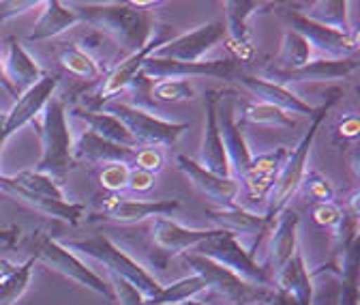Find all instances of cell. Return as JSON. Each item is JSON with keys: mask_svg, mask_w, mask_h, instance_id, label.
<instances>
[{"mask_svg": "<svg viewBox=\"0 0 360 305\" xmlns=\"http://www.w3.org/2000/svg\"><path fill=\"white\" fill-rule=\"evenodd\" d=\"M101 112L118 118L127 127V132L133 136V140L138 142L140 149H146V147H155V149L172 147L189 129L187 123L163 120V118L153 116L150 112H146L142 108L120 104V101H105L101 106Z\"/></svg>", "mask_w": 360, "mask_h": 305, "instance_id": "8992f818", "label": "cell"}, {"mask_svg": "<svg viewBox=\"0 0 360 305\" xmlns=\"http://www.w3.org/2000/svg\"><path fill=\"white\" fill-rule=\"evenodd\" d=\"M178 168L183 170L195 189H200L204 196L214 200L219 206H238V194H240V183L232 177H219V174L208 172L202 168L198 161L189 159L187 155H178L176 157Z\"/></svg>", "mask_w": 360, "mask_h": 305, "instance_id": "9a60e30c", "label": "cell"}, {"mask_svg": "<svg viewBox=\"0 0 360 305\" xmlns=\"http://www.w3.org/2000/svg\"><path fill=\"white\" fill-rule=\"evenodd\" d=\"M277 226L273 232V241H270V275H275L277 271H281L290 260L294 258V254L298 251L296 247V239H298V213L292 208H283L277 217Z\"/></svg>", "mask_w": 360, "mask_h": 305, "instance_id": "484cf974", "label": "cell"}, {"mask_svg": "<svg viewBox=\"0 0 360 305\" xmlns=\"http://www.w3.org/2000/svg\"><path fill=\"white\" fill-rule=\"evenodd\" d=\"M206 290V284L200 275H189V278H183L178 280L169 286H163L161 292L153 299L146 301V305H172V303H183V301H189L193 299L195 294L204 292Z\"/></svg>", "mask_w": 360, "mask_h": 305, "instance_id": "836d02e7", "label": "cell"}, {"mask_svg": "<svg viewBox=\"0 0 360 305\" xmlns=\"http://www.w3.org/2000/svg\"><path fill=\"white\" fill-rule=\"evenodd\" d=\"M165 32H167V26H163V30L155 32V37L148 39V43H146V46H144L142 50H138V52H133V54L124 56V58H122L105 77H103V82H101V86H99L97 97H101V99L105 101V99H110V97L122 93L124 89H129V86H131L135 80H138V75L142 73L144 61H146L148 56H153V54L163 46V43H165Z\"/></svg>", "mask_w": 360, "mask_h": 305, "instance_id": "5bb4252c", "label": "cell"}, {"mask_svg": "<svg viewBox=\"0 0 360 305\" xmlns=\"http://www.w3.org/2000/svg\"><path fill=\"white\" fill-rule=\"evenodd\" d=\"M133 168H140L144 172H150V174H157L163 166H165V157L161 153V149H155V147H146V149H138L135 151V157H133Z\"/></svg>", "mask_w": 360, "mask_h": 305, "instance_id": "7bdbcfd3", "label": "cell"}, {"mask_svg": "<svg viewBox=\"0 0 360 305\" xmlns=\"http://www.w3.org/2000/svg\"><path fill=\"white\" fill-rule=\"evenodd\" d=\"M67 249H75V251H82L84 256H90L99 260L101 265L108 267V273H114V275H120L124 278L127 282H131L135 288L142 292V297L148 301L153 297H157L161 292V284L138 263V260H133L127 251H122L118 245H114L108 237L103 235H97L93 239H86V241H69V243H63Z\"/></svg>", "mask_w": 360, "mask_h": 305, "instance_id": "277c9868", "label": "cell"}, {"mask_svg": "<svg viewBox=\"0 0 360 305\" xmlns=\"http://www.w3.org/2000/svg\"><path fill=\"white\" fill-rule=\"evenodd\" d=\"M172 305H202V303H200V301L189 299V301H183V303H172Z\"/></svg>", "mask_w": 360, "mask_h": 305, "instance_id": "f907efd6", "label": "cell"}, {"mask_svg": "<svg viewBox=\"0 0 360 305\" xmlns=\"http://www.w3.org/2000/svg\"><path fill=\"white\" fill-rule=\"evenodd\" d=\"M223 91H208L206 101H204V112H206V125H204V138H202V151H200V166L206 168L212 174L219 177H230V163L228 155H225L219 125H217V104Z\"/></svg>", "mask_w": 360, "mask_h": 305, "instance_id": "ac0fdd59", "label": "cell"}, {"mask_svg": "<svg viewBox=\"0 0 360 305\" xmlns=\"http://www.w3.org/2000/svg\"><path fill=\"white\" fill-rule=\"evenodd\" d=\"M56 86H58V77L45 73L34 86H30L28 91H24L20 95V99L15 101V106L11 108V112L5 118V136L7 138L11 134H15L20 127L32 123L34 116L43 112V108L54 97Z\"/></svg>", "mask_w": 360, "mask_h": 305, "instance_id": "e0dca14e", "label": "cell"}, {"mask_svg": "<svg viewBox=\"0 0 360 305\" xmlns=\"http://www.w3.org/2000/svg\"><path fill=\"white\" fill-rule=\"evenodd\" d=\"M155 185V174L150 172H144L140 168H131V174H129V187L131 192H138V194H144V192H150Z\"/></svg>", "mask_w": 360, "mask_h": 305, "instance_id": "f6af8a7d", "label": "cell"}, {"mask_svg": "<svg viewBox=\"0 0 360 305\" xmlns=\"http://www.w3.org/2000/svg\"><path fill=\"white\" fill-rule=\"evenodd\" d=\"M153 97L163 104L189 101L195 97V89L189 80H161L153 86Z\"/></svg>", "mask_w": 360, "mask_h": 305, "instance_id": "74e56055", "label": "cell"}, {"mask_svg": "<svg viewBox=\"0 0 360 305\" xmlns=\"http://www.w3.org/2000/svg\"><path fill=\"white\" fill-rule=\"evenodd\" d=\"M311 54H313V48L309 46L304 37H300L294 30H285L283 41H281V50H279L273 67H268V69H275V71L300 69L307 63H311Z\"/></svg>", "mask_w": 360, "mask_h": 305, "instance_id": "1f68e13d", "label": "cell"}, {"mask_svg": "<svg viewBox=\"0 0 360 305\" xmlns=\"http://www.w3.org/2000/svg\"><path fill=\"white\" fill-rule=\"evenodd\" d=\"M15 185L32 192V194H41V196H50V198H56V200H67L60 185L56 181H52L50 177H45V174H39L34 170H22L18 172L15 177H9Z\"/></svg>", "mask_w": 360, "mask_h": 305, "instance_id": "8d00e7d4", "label": "cell"}, {"mask_svg": "<svg viewBox=\"0 0 360 305\" xmlns=\"http://www.w3.org/2000/svg\"><path fill=\"white\" fill-rule=\"evenodd\" d=\"M0 86H3V89H5L11 97H20L18 91L13 89V84L9 82L7 73H5V61H3V58H0Z\"/></svg>", "mask_w": 360, "mask_h": 305, "instance_id": "7dc6e473", "label": "cell"}, {"mask_svg": "<svg viewBox=\"0 0 360 305\" xmlns=\"http://www.w3.org/2000/svg\"><path fill=\"white\" fill-rule=\"evenodd\" d=\"M73 114L77 118L86 120L90 125V132H95L103 140H110V142L127 147V149H140L138 142L133 140V136L127 132V127L118 118H114L105 112H93V110H86V108H75Z\"/></svg>", "mask_w": 360, "mask_h": 305, "instance_id": "f546056e", "label": "cell"}, {"mask_svg": "<svg viewBox=\"0 0 360 305\" xmlns=\"http://www.w3.org/2000/svg\"><path fill=\"white\" fill-rule=\"evenodd\" d=\"M358 132H360V120H358V114H354V112L343 116V120L337 127V136L343 140H356Z\"/></svg>", "mask_w": 360, "mask_h": 305, "instance_id": "bcb514c9", "label": "cell"}, {"mask_svg": "<svg viewBox=\"0 0 360 305\" xmlns=\"http://www.w3.org/2000/svg\"><path fill=\"white\" fill-rule=\"evenodd\" d=\"M245 73L243 65L234 58H217L200 63H176L148 56L142 65V77L150 80H187V77H217L236 82Z\"/></svg>", "mask_w": 360, "mask_h": 305, "instance_id": "ba28073f", "label": "cell"}, {"mask_svg": "<svg viewBox=\"0 0 360 305\" xmlns=\"http://www.w3.org/2000/svg\"><path fill=\"white\" fill-rule=\"evenodd\" d=\"M262 7V3H255V0H225L223 9H225V28H228V37L230 43L236 46V56L234 61H238L240 65H245L251 56H253V46L249 39V28H247V20Z\"/></svg>", "mask_w": 360, "mask_h": 305, "instance_id": "603a6c76", "label": "cell"}, {"mask_svg": "<svg viewBox=\"0 0 360 305\" xmlns=\"http://www.w3.org/2000/svg\"><path fill=\"white\" fill-rule=\"evenodd\" d=\"M279 13L292 26L290 30H294L300 37H304L311 48L324 52L328 58L358 56L360 37H358L356 30H352V32H337L333 28H326V26H320V24L307 20L298 11H279Z\"/></svg>", "mask_w": 360, "mask_h": 305, "instance_id": "30bf717a", "label": "cell"}, {"mask_svg": "<svg viewBox=\"0 0 360 305\" xmlns=\"http://www.w3.org/2000/svg\"><path fill=\"white\" fill-rule=\"evenodd\" d=\"M135 151L138 149H127L120 144H114L110 140H103L95 132H84L77 142L73 144V159L88 161V163H133Z\"/></svg>", "mask_w": 360, "mask_h": 305, "instance_id": "cb8c5ba5", "label": "cell"}, {"mask_svg": "<svg viewBox=\"0 0 360 305\" xmlns=\"http://www.w3.org/2000/svg\"><path fill=\"white\" fill-rule=\"evenodd\" d=\"M37 5H39L37 0H5V3H0V24L22 13H28Z\"/></svg>", "mask_w": 360, "mask_h": 305, "instance_id": "ee69618b", "label": "cell"}, {"mask_svg": "<svg viewBox=\"0 0 360 305\" xmlns=\"http://www.w3.org/2000/svg\"><path fill=\"white\" fill-rule=\"evenodd\" d=\"M37 260H41V263H45L48 267H52L54 271H58L60 275L73 280L75 284L93 290L101 297H105L108 301H114V292L112 288L90 269L86 263H82V260L77 256L71 254V249H67L63 243L50 239V237H43L37 245V254H34Z\"/></svg>", "mask_w": 360, "mask_h": 305, "instance_id": "9c48e42d", "label": "cell"}, {"mask_svg": "<svg viewBox=\"0 0 360 305\" xmlns=\"http://www.w3.org/2000/svg\"><path fill=\"white\" fill-rule=\"evenodd\" d=\"M343 95L341 89H333L328 93V99L326 104H322L318 108V112H315V116L311 118V127H309V132L302 136V140L290 151L281 172H279V177L273 185V189H270L268 198H266V217L268 220H275V217L288 208V202L290 198L300 189V183H302V177H304V172H307V157H309V151L313 147V140H315V134H318V129L320 125L324 123V118L328 116L330 108L337 104V99Z\"/></svg>", "mask_w": 360, "mask_h": 305, "instance_id": "3957f363", "label": "cell"}, {"mask_svg": "<svg viewBox=\"0 0 360 305\" xmlns=\"http://www.w3.org/2000/svg\"><path fill=\"white\" fill-rule=\"evenodd\" d=\"M183 256L185 263L193 269V273L204 280L206 290L217 292L230 305H264L275 294V290L270 288H259L245 282L243 278H238L236 273H232L230 269H225L210 258H204L193 251H185Z\"/></svg>", "mask_w": 360, "mask_h": 305, "instance_id": "5b68a950", "label": "cell"}, {"mask_svg": "<svg viewBox=\"0 0 360 305\" xmlns=\"http://www.w3.org/2000/svg\"><path fill=\"white\" fill-rule=\"evenodd\" d=\"M360 67L358 56H349V58H320V61H311L300 69L294 71H275V69H264V77L275 80V84L279 86H288V84H296V82H324V80H341L352 75L356 69Z\"/></svg>", "mask_w": 360, "mask_h": 305, "instance_id": "4fadbf2b", "label": "cell"}, {"mask_svg": "<svg viewBox=\"0 0 360 305\" xmlns=\"http://www.w3.org/2000/svg\"><path fill=\"white\" fill-rule=\"evenodd\" d=\"M275 280V290L290 292L296 297L298 305H311L313 301V286H311V275L304 267V258L300 251L294 254L290 263L273 275Z\"/></svg>", "mask_w": 360, "mask_h": 305, "instance_id": "83f0119b", "label": "cell"}, {"mask_svg": "<svg viewBox=\"0 0 360 305\" xmlns=\"http://www.w3.org/2000/svg\"><path fill=\"white\" fill-rule=\"evenodd\" d=\"M236 93L232 91H223L217 104V125H219V134H221V142L225 149V155H228V163H230V177L240 181L249 166H251V151L240 134V125L234 118L236 112Z\"/></svg>", "mask_w": 360, "mask_h": 305, "instance_id": "8fae6325", "label": "cell"}, {"mask_svg": "<svg viewBox=\"0 0 360 305\" xmlns=\"http://www.w3.org/2000/svg\"><path fill=\"white\" fill-rule=\"evenodd\" d=\"M18 269V265H13V263H9V260H0V282L3 280H7L13 271Z\"/></svg>", "mask_w": 360, "mask_h": 305, "instance_id": "c3c4849f", "label": "cell"}, {"mask_svg": "<svg viewBox=\"0 0 360 305\" xmlns=\"http://www.w3.org/2000/svg\"><path fill=\"white\" fill-rule=\"evenodd\" d=\"M5 118H7V114L0 112V149H3V144L7 140V136H5Z\"/></svg>", "mask_w": 360, "mask_h": 305, "instance_id": "681fc988", "label": "cell"}, {"mask_svg": "<svg viewBox=\"0 0 360 305\" xmlns=\"http://www.w3.org/2000/svg\"><path fill=\"white\" fill-rule=\"evenodd\" d=\"M5 73H7L9 82L13 84V89L18 91V95L28 91L30 86H34L45 75L43 69L34 63V58L15 39H9V54L5 61Z\"/></svg>", "mask_w": 360, "mask_h": 305, "instance_id": "4316f807", "label": "cell"}, {"mask_svg": "<svg viewBox=\"0 0 360 305\" xmlns=\"http://www.w3.org/2000/svg\"><path fill=\"white\" fill-rule=\"evenodd\" d=\"M223 39H228V28H225V22L214 20V22L198 26L191 32L178 35V37L165 41L153 56L165 58V61H176V63H200L202 56L206 52H210Z\"/></svg>", "mask_w": 360, "mask_h": 305, "instance_id": "7c38bea8", "label": "cell"}, {"mask_svg": "<svg viewBox=\"0 0 360 305\" xmlns=\"http://www.w3.org/2000/svg\"><path fill=\"white\" fill-rule=\"evenodd\" d=\"M288 155H290V149L279 147L275 151L262 153V155L251 159V166H249L247 174L238 181L247 189L249 200L266 202V198H268L270 189H273V185H275V181L279 177V172H281Z\"/></svg>", "mask_w": 360, "mask_h": 305, "instance_id": "2e32d148", "label": "cell"}, {"mask_svg": "<svg viewBox=\"0 0 360 305\" xmlns=\"http://www.w3.org/2000/svg\"><path fill=\"white\" fill-rule=\"evenodd\" d=\"M243 123H253V125H268V127H283V129H294L296 127V120L275 108L270 104H262V101H255V104H245L243 106V118L238 125Z\"/></svg>", "mask_w": 360, "mask_h": 305, "instance_id": "e575fe53", "label": "cell"}, {"mask_svg": "<svg viewBox=\"0 0 360 305\" xmlns=\"http://www.w3.org/2000/svg\"><path fill=\"white\" fill-rule=\"evenodd\" d=\"M193 254L214 260V263L223 265L225 269H230L232 273H236L238 278H243L253 286L275 290V280L270 275V271L259 267L253 260L251 251L243 245V241H238L230 232L217 230L210 239L200 243L193 249Z\"/></svg>", "mask_w": 360, "mask_h": 305, "instance_id": "52a82bcc", "label": "cell"}, {"mask_svg": "<svg viewBox=\"0 0 360 305\" xmlns=\"http://www.w3.org/2000/svg\"><path fill=\"white\" fill-rule=\"evenodd\" d=\"M129 174L131 168L127 163H110L99 172V183L110 194H120L129 187Z\"/></svg>", "mask_w": 360, "mask_h": 305, "instance_id": "ab89813d", "label": "cell"}, {"mask_svg": "<svg viewBox=\"0 0 360 305\" xmlns=\"http://www.w3.org/2000/svg\"><path fill=\"white\" fill-rule=\"evenodd\" d=\"M58 63L63 65V69H67L71 75L79 77V80H86V82H97L101 80L103 71L101 67L97 65V61L90 56L88 52H84L82 48H67L58 54Z\"/></svg>", "mask_w": 360, "mask_h": 305, "instance_id": "d6a6232c", "label": "cell"}, {"mask_svg": "<svg viewBox=\"0 0 360 305\" xmlns=\"http://www.w3.org/2000/svg\"><path fill=\"white\" fill-rule=\"evenodd\" d=\"M240 86H245L247 91H251L262 104H270L275 106L288 114H298V116H309L313 118L318 108L309 106L307 101H302L296 93H292L288 86H279L275 82H268V80H262V77H255V75H247L243 73L238 80H236Z\"/></svg>", "mask_w": 360, "mask_h": 305, "instance_id": "44dd1931", "label": "cell"}, {"mask_svg": "<svg viewBox=\"0 0 360 305\" xmlns=\"http://www.w3.org/2000/svg\"><path fill=\"white\" fill-rule=\"evenodd\" d=\"M79 22L97 28L129 54L142 50L150 35V18L133 3H69Z\"/></svg>", "mask_w": 360, "mask_h": 305, "instance_id": "6da1fadb", "label": "cell"}, {"mask_svg": "<svg viewBox=\"0 0 360 305\" xmlns=\"http://www.w3.org/2000/svg\"><path fill=\"white\" fill-rule=\"evenodd\" d=\"M302 15L315 24L333 28L337 32H352L345 0H318V3L304 5Z\"/></svg>", "mask_w": 360, "mask_h": 305, "instance_id": "4dcf8cb0", "label": "cell"}, {"mask_svg": "<svg viewBox=\"0 0 360 305\" xmlns=\"http://www.w3.org/2000/svg\"><path fill=\"white\" fill-rule=\"evenodd\" d=\"M77 22H79L77 15L65 3H58V0H50V3L43 5V13L37 20L32 32L28 35V41H45V39L58 37L60 32L69 30Z\"/></svg>", "mask_w": 360, "mask_h": 305, "instance_id": "f1b7e54d", "label": "cell"}, {"mask_svg": "<svg viewBox=\"0 0 360 305\" xmlns=\"http://www.w3.org/2000/svg\"><path fill=\"white\" fill-rule=\"evenodd\" d=\"M300 187H304V194H307V198H311L313 204L333 202L335 189H333L330 181L326 177H322L320 172H304Z\"/></svg>", "mask_w": 360, "mask_h": 305, "instance_id": "f35d334b", "label": "cell"}, {"mask_svg": "<svg viewBox=\"0 0 360 305\" xmlns=\"http://www.w3.org/2000/svg\"><path fill=\"white\" fill-rule=\"evenodd\" d=\"M110 282H112L110 288L114 292V301H118V305H146V299L142 297V292L124 278L110 273Z\"/></svg>", "mask_w": 360, "mask_h": 305, "instance_id": "b9f144b4", "label": "cell"}, {"mask_svg": "<svg viewBox=\"0 0 360 305\" xmlns=\"http://www.w3.org/2000/svg\"><path fill=\"white\" fill-rule=\"evenodd\" d=\"M214 230H193V228H185L172 220H165V217H155L153 222V241L157 247H161L163 251L169 254H185L187 249L193 251L200 243H204L206 239H210Z\"/></svg>", "mask_w": 360, "mask_h": 305, "instance_id": "d4e9b609", "label": "cell"}, {"mask_svg": "<svg viewBox=\"0 0 360 305\" xmlns=\"http://www.w3.org/2000/svg\"><path fill=\"white\" fill-rule=\"evenodd\" d=\"M37 263V258H28L24 265H20L7 280L0 282V305H13L22 294L24 290L28 288L30 284V278H32V267Z\"/></svg>", "mask_w": 360, "mask_h": 305, "instance_id": "d590c367", "label": "cell"}, {"mask_svg": "<svg viewBox=\"0 0 360 305\" xmlns=\"http://www.w3.org/2000/svg\"><path fill=\"white\" fill-rule=\"evenodd\" d=\"M210 222L217 224V230L230 232L236 239L238 237H253L255 239V247H257V239L266 232V228L273 224L275 220H268L266 215H257L251 213L243 206H219V208H210L208 211Z\"/></svg>", "mask_w": 360, "mask_h": 305, "instance_id": "7402d4cb", "label": "cell"}, {"mask_svg": "<svg viewBox=\"0 0 360 305\" xmlns=\"http://www.w3.org/2000/svg\"><path fill=\"white\" fill-rule=\"evenodd\" d=\"M0 192L20 200L22 204L39 211V213H45L50 217H56V220H65L69 224H77L84 213H86V204L82 202H69V200H56V198H50V196H41V194H32L20 185H15L9 177H0Z\"/></svg>", "mask_w": 360, "mask_h": 305, "instance_id": "d6986e66", "label": "cell"}, {"mask_svg": "<svg viewBox=\"0 0 360 305\" xmlns=\"http://www.w3.org/2000/svg\"><path fill=\"white\" fill-rule=\"evenodd\" d=\"M180 208L178 200H155V202H144V200H131L122 198L120 194H110V198L103 202V213L108 220H114L118 224H135L144 222L148 217H167L174 211Z\"/></svg>", "mask_w": 360, "mask_h": 305, "instance_id": "ffe728a7", "label": "cell"}, {"mask_svg": "<svg viewBox=\"0 0 360 305\" xmlns=\"http://www.w3.org/2000/svg\"><path fill=\"white\" fill-rule=\"evenodd\" d=\"M39 129L41 138V159L34 166V172L45 174L58 185L69 179V172L75 168L73 159V140L67 125V110L58 97H52L43 108V120H32Z\"/></svg>", "mask_w": 360, "mask_h": 305, "instance_id": "7a4b0ae2", "label": "cell"}, {"mask_svg": "<svg viewBox=\"0 0 360 305\" xmlns=\"http://www.w3.org/2000/svg\"><path fill=\"white\" fill-rule=\"evenodd\" d=\"M311 217H313L315 224L337 230L343 222V217H345V208H341L337 202H320V204H313Z\"/></svg>", "mask_w": 360, "mask_h": 305, "instance_id": "60d3db41", "label": "cell"}]
</instances>
